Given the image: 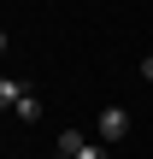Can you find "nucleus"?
<instances>
[{"label": "nucleus", "mask_w": 153, "mask_h": 159, "mask_svg": "<svg viewBox=\"0 0 153 159\" xmlns=\"http://www.w3.org/2000/svg\"><path fill=\"white\" fill-rule=\"evenodd\" d=\"M142 77H147V83H153V59H147V65H142Z\"/></svg>", "instance_id": "nucleus-4"}, {"label": "nucleus", "mask_w": 153, "mask_h": 159, "mask_svg": "<svg viewBox=\"0 0 153 159\" xmlns=\"http://www.w3.org/2000/svg\"><path fill=\"white\" fill-rule=\"evenodd\" d=\"M59 159H106V148H94L88 136H77V130H65V136H59Z\"/></svg>", "instance_id": "nucleus-1"}, {"label": "nucleus", "mask_w": 153, "mask_h": 159, "mask_svg": "<svg viewBox=\"0 0 153 159\" xmlns=\"http://www.w3.org/2000/svg\"><path fill=\"white\" fill-rule=\"evenodd\" d=\"M24 94H29V83H12V77L0 83V106H6V112H18V100H24Z\"/></svg>", "instance_id": "nucleus-3"}, {"label": "nucleus", "mask_w": 153, "mask_h": 159, "mask_svg": "<svg viewBox=\"0 0 153 159\" xmlns=\"http://www.w3.org/2000/svg\"><path fill=\"white\" fill-rule=\"evenodd\" d=\"M100 136H106V142H124V136H130V112H124V106H106V112H100Z\"/></svg>", "instance_id": "nucleus-2"}]
</instances>
